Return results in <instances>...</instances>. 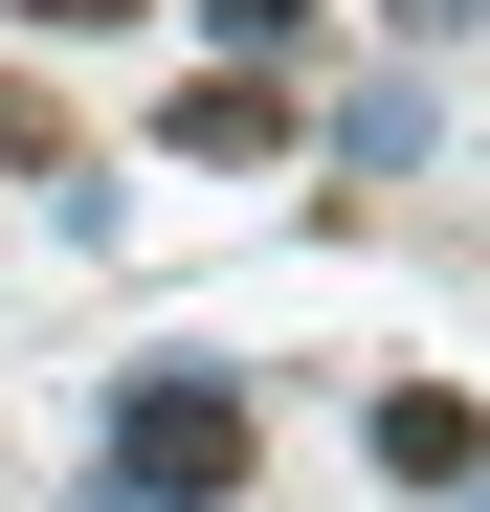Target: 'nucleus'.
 I'll return each mask as SVG.
<instances>
[{
  "instance_id": "nucleus-1",
  "label": "nucleus",
  "mask_w": 490,
  "mask_h": 512,
  "mask_svg": "<svg viewBox=\"0 0 490 512\" xmlns=\"http://www.w3.org/2000/svg\"><path fill=\"white\" fill-rule=\"evenodd\" d=\"M245 468H268L245 379H223V357H134V401H112V468H90V512H245Z\"/></svg>"
},
{
  "instance_id": "nucleus-2",
  "label": "nucleus",
  "mask_w": 490,
  "mask_h": 512,
  "mask_svg": "<svg viewBox=\"0 0 490 512\" xmlns=\"http://www.w3.org/2000/svg\"><path fill=\"white\" fill-rule=\"evenodd\" d=\"M357 468H379V490H468V468H490V401H468V379H379V401H357Z\"/></svg>"
},
{
  "instance_id": "nucleus-3",
  "label": "nucleus",
  "mask_w": 490,
  "mask_h": 512,
  "mask_svg": "<svg viewBox=\"0 0 490 512\" xmlns=\"http://www.w3.org/2000/svg\"><path fill=\"white\" fill-rule=\"evenodd\" d=\"M312 112L290 90H245V67H201V90H179V156H223V179H245V156H290Z\"/></svg>"
},
{
  "instance_id": "nucleus-4",
  "label": "nucleus",
  "mask_w": 490,
  "mask_h": 512,
  "mask_svg": "<svg viewBox=\"0 0 490 512\" xmlns=\"http://www.w3.org/2000/svg\"><path fill=\"white\" fill-rule=\"evenodd\" d=\"M201 45H223V67H245V90H268V67H290V45H312V0H201Z\"/></svg>"
},
{
  "instance_id": "nucleus-5",
  "label": "nucleus",
  "mask_w": 490,
  "mask_h": 512,
  "mask_svg": "<svg viewBox=\"0 0 490 512\" xmlns=\"http://www.w3.org/2000/svg\"><path fill=\"white\" fill-rule=\"evenodd\" d=\"M379 23H401V45H490V0H379Z\"/></svg>"
},
{
  "instance_id": "nucleus-6",
  "label": "nucleus",
  "mask_w": 490,
  "mask_h": 512,
  "mask_svg": "<svg viewBox=\"0 0 490 512\" xmlns=\"http://www.w3.org/2000/svg\"><path fill=\"white\" fill-rule=\"evenodd\" d=\"M23 23H134V0H23Z\"/></svg>"
},
{
  "instance_id": "nucleus-7",
  "label": "nucleus",
  "mask_w": 490,
  "mask_h": 512,
  "mask_svg": "<svg viewBox=\"0 0 490 512\" xmlns=\"http://www.w3.org/2000/svg\"><path fill=\"white\" fill-rule=\"evenodd\" d=\"M468 512H490V468H468Z\"/></svg>"
}]
</instances>
